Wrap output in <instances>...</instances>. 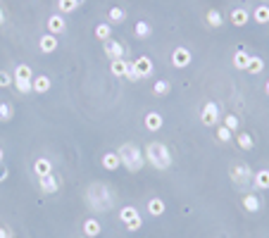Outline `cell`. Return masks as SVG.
<instances>
[{
    "instance_id": "obj_19",
    "label": "cell",
    "mask_w": 269,
    "mask_h": 238,
    "mask_svg": "<svg viewBox=\"0 0 269 238\" xmlns=\"http://www.w3.org/2000/svg\"><path fill=\"white\" fill-rule=\"evenodd\" d=\"M50 86H53L50 76L38 74L36 79H33V91H36V93H48V91H50Z\"/></svg>"
},
{
    "instance_id": "obj_47",
    "label": "cell",
    "mask_w": 269,
    "mask_h": 238,
    "mask_svg": "<svg viewBox=\"0 0 269 238\" xmlns=\"http://www.w3.org/2000/svg\"><path fill=\"white\" fill-rule=\"evenodd\" d=\"M84 238H86V236H84Z\"/></svg>"
},
{
    "instance_id": "obj_40",
    "label": "cell",
    "mask_w": 269,
    "mask_h": 238,
    "mask_svg": "<svg viewBox=\"0 0 269 238\" xmlns=\"http://www.w3.org/2000/svg\"><path fill=\"white\" fill-rule=\"evenodd\" d=\"M124 79H127V81H134V84H136V81H140V76L136 74V69H134V65H131V62H129V72H127V76H124Z\"/></svg>"
},
{
    "instance_id": "obj_45",
    "label": "cell",
    "mask_w": 269,
    "mask_h": 238,
    "mask_svg": "<svg viewBox=\"0 0 269 238\" xmlns=\"http://www.w3.org/2000/svg\"><path fill=\"white\" fill-rule=\"evenodd\" d=\"M265 93H267V96H269V81H267V84H265Z\"/></svg>"
},
{
    "instance_id": "obj_5",
    "label": "cell",
    "mask_w": 269,
    "mask_h": 238,
    "mask_svg": "<svg viewBox=\"0 0 269 238\" xmlns=\"http://www.w3.org/2000/svg\"><path fill=\"white\" fill-rule=\"evenodd\" d=\"M200 121H203L205 126H215L217 121H219V108H217V103H205L203 110H200Z\"/></svg>"
},
{
    "instance_id": "obj_27",
    "label": "cell",
    "mask_w": 269,
    "mask_h": 238,
    "mask_svg": "<svg viewBox=\"0 0 269 238\" xmlns=\"http://www.w3.org/2000/svg\"><path fill=\"white\" fill-rule=\"evenodd\" d=\"M134 33H136V38H148L152 33V26L148 22H136L134 24Z\"/></svg>"
},
{
    "instance_id": "obj_23",
    "label": "cell",
    "mask_w": 269,
    "mask_h": 238,
    "mask_svg": "<svg viewBox=\"0 0 269 238\" xmlns=\"http://www.w3.org/2000/svg\"><path fill=\"white\" fill-rule=\"evenodd\" d=\"M236 143L241 150H253V145H255V141H253V136L248 133V131H241L236 136Z\"/></svg>"
},
{
    "instance_id": "obj_32",
    "label": "cell",
    "mask_w": 269,
    "mask_h": 238,
    "mask_svg": "<svg viewBox=\"0 0 269 238\" xmlns=\"http://www.w3.org/2000/svg\"><path fill=\"white\" fill-rule=\"evenodd\" d=\"M134 217H138V210H136L134 205H124L122 210H119V219H122L124 224H127V222H131Z\"/></svg>"
},
{
    "instance_id": "obj_46",
    "label": "cell",
    "mask_w": 269,
    "mask_h": 238,
    "mask_svg": "<svg viewBox=\"0 0 269 238\" xmlns=\"http://www.w3.org/2000/svg\"><path fill=\"white\" fill-rule=\"evenodd\" d=\"M76 2H79V5H81V2H84V0H76Z\"/></svg>"
},
{
    "instance_id": "obj_10",
    "label": "cell",
    "mask_w": 269,
    "mask_h": 238,
    "mask_svg": "<svg viewBox=\"0 0 269 238\" xmlns=\"http://www.w3.org/2000/svg\"><path fill=\"white\" fill-rule=\"evenodd\" d=\"M38 186H41V191H43L45 195L57 193V191H60V179H57L55 174H48V176H41V179H38Z\"/></svg>"
},
{
    "instance_id": "obj_21",
    "label": "cell",
    "mask_w": 269,
    "mask_h": 238,
    "mask_svg": "<svg viewBox=\"0 0 269 238\" xmlns=\"http://www.w3.org/2000/svg\"><path fill=\"white\" fill-rule=\"evenodd\" d=\"M205 19H207V24L212 26V29H219V26H224V14L219 10H210L207 14H205Z\"/></svg>"
},
{
    "instance_id": "obj_18",
    "label": "cell",
    "mask_w": 269,
    "mask_h": 238,
    "mask_svg": "<svg viewBox=\"0 0 269 238\" xmlns=\"http://www.w3.org/2000/svg\"><path fill=\"white\" fill-rule=\"evenodd\" d=\"M100 231L103 229H100V222H98L96 217H88L86 222H84V234H86V238H96Z\"/></svg>"
},
{
    "instance_id": "obj_42",
    "label": "cell",
    "mask_w": 269,
    "mask_h": 238,
    "mask_svg": "<svg viewBox=\"0 0 269 238\" xmlns=\"http://www.w3.org/2000/svg\"><path fill=\"white\" fill-rule=\"evenodd\" d=\"M0 238H10V234H7V229L0 227Z\"/></svg>"
},
{
    "instance_id": "obj_39",
    "label": "cell",
    "mask_w": 269,
    "mask_h": 238,
    "mask_svg": "<svg viewBox=\"0 0 269 238\" xmlns=\"http://www.w3.org/2000/svg\"><path fill=\"white\" fill-rule=\"evenodd\" d=\"M14 84V79H12L7 72H0V88H7V86H12Z\"/></svg>"
},
{
    "instance_id": "obj_12",
    "label": "cell",
    "mask_w": 269,
    "mask_h": 238,
    "mask_svg": "<svg viewBox=\"0 0 269 238\" xmlns=\"http://www.w3.org/2000/svg\"><path fill=\"white\" fill-rule=\"evenodd\" d=\"M100 164H103V169H108V172H117L119 167H122V160H119L117 152H105L103 160H100Z\"/></svg>"
},
{
    "instance_id": "obj_29",
    "label": "cell",
    "mask_w": 269,
    "mask_h": 238,
    "mask_svg": "<svg viewBox=\"0 0 269 238\" xmlns=\"http://www.w3.org/2000/svg\"><path fill=\"white\" fill-rule=\"evenodd\" d=\"M253 19L258 24H269V7L267 5H260V7H255V12H253Z\"/></svg>"
},
{
    "instance_id": "obj_38",
    "label": "cell",
    "mask_w": 269,
    "mask_h": 238,
    "mask_svg": "<svg viewBox=\"0 0 269 238\" xmlns=\"http://www.w3.org/2000/svg\"><path fill=\"white\" fill-rule=\"evenodd\" d=\"M124 227H127V231H131V234H134V231H138V229L143 227V219H140V215H138V217H134L131 222H127Z\"/></svg>"
},
{
    "instance_id": "obj_25",
    "label": "cell",
    "mask_w": 269,
    "mask_h": 238,
    "mask_svg": "<svg viewBox=\"0 0 269 238\" xmlns=\"http://www.w3.org/2000/svg\"><path fill=\"white\" fill-rule=\"evenodd\" d=\"M96 38L98 41H110L112 38V24H98L96 26Z\"/></svg>"
},
{
    "instance_id": "obj_11",
    "label": "cell",
    "mask_w": 269,
    "mask_h": 238,
    "mask_svg": "<svg viewBox=\"0 0 269 238\" xmlns=\"http://www.w3.org/2000/svg\"><path fill=\"white\" fill-rule=\"evenodd\" d=\"M38 48H41V53L50 55L57 50V36H53V33H43L41 38H38Z\"/></svg>"
},
{
    "instance_id": "obj_28",
    "label": "cell",
    "mask_w": 269,
    "mask_h": 238,
    "mask_svg": "<svg viewBox=\"0 0 269 238\" xmlns=\"http://www.w3.org/2000/svg\"><path fill=\"white\" fill-rule=\"evenodd\" d=\"M76 7H79L76 0H57V10H60V14H72V12H76Z\"/></svg>"
},
{
    "instance_id": "obj_9",
    "label": "cell",
    "mask_w": 269,
    "mask_h": 238,
    "mask_svg": "<svg viewBox=\"0 0 269 238\" xmlns=\"http://www.w3.org/2000/svg\"><path fill=\"white\" fill-rule=\"evenodd\" d=\"M103 48H105V55H108L110 60H122V57H124V53H127V48L119 43V41H112V38H110V41H105V43H103Z\"/></svg>"
},
{
    "instance_id": "obj_15",
    "label": "cell",
    "mask_w": 269,
    "mask_h": 238,
    "mask_svg": "<svg viewBox=\"0 0 269 238\" xmlns=\"http://www.w3.org/2000/svg\"><path fill=\"white\" fill-rule=\"evenodd\" d=\"M243 207H246L248 212H253V215H255V212L262 210V200H260L255 193H246V195H243Z\"/></svg>"
},
{
    "instance_id": "obj_13",
    "label": "cell",
    "mask_w": 269,
    "mask_h": 238,
    "mask_svg": "<svg viewBox=\"0 0 269 238\" xmlns=\"http://www.w3.org/2000/svg\"><path fill=\"white\" fill-rule=\"evenodd\" d=\"M33 174L41 179V176H48V174H53V162L48 160V157H38L36 162H33Z\"/></svg>"
},
{
    "instance_id": "obj_17",
    "label": "cell",
    "mask_w": 269,
    "mask_h": 238,
    "mask_svg": "<svg viewBox=\"0 0 269 238\" xmlns=\"http://www.w3.org/2000/svg\"><path fill=\"white\" fill-rule=\"evenodd\" d=\"M253 184L258 191H269V169H260L258 174H253Z\"/></svg>"
},
{
    "instance_id": "obj_34",
    "label": "cell",
    "mask_w": 269,
    "mask_h": 238,
    "mask_svg": "<svg viewBox=\"0 0 269 238\" xmlns=\"http://www.w3.org/2000/svg\"><path fill=\"white\" fill-rule=\"evenodd\" d=\"M217 141L219 143H231L234 141V131L226 129V126H219V129H217Z\"/></svg>"
},
{
    "instance_id": "obj_41",
    "label": "cell",
    "mask_w": 269,
    "mask_h": 238,
    "mask_svg": "<svg viewBox=\"0 0 269 238\" xmlns=\"http://www.w3.org/2000/svg\"><path fill=\"white\" fill-rule=\"evenodd\" d=\"M5 179H7V169H5V167H2V164H0V184H2V181H5Z\"/></svg>"
},
{
    "instance_id": "obj_33",
    "label": "cell",
    "mask_w": 269,
    "mask_h": 238,
    "mask_svg": "<svg viewBox=\"0 0 269 238\" xmlns=\"http://www.w3.org/2000/svg\"><path fill=\"white\" fill-rule=\"evenodd\" d=\"M14 117V108L10 103H0V121H12Z\"/></svg>"
},
{
    "instance_id": "obj_35",
    "label": "cell",
    "mask_w": 269,
    "mask_h": 238,
    "mask_svg": "<svg viewBox=\"0 0 269 238\" xmlns=\"http://www.w3.org/2000/svg\"><path fill=\"white\" fill-rule=\"evenodd\" d=\"M169 88H172V84H169V81H155L152 93H155V96H167V93H169Z\"/></svg>"
},
{
    "instance_id": "obj_4",
    "label": "cell",
    "mask_w": 269,
    "mask_h": 238,
    "mask_svg": "<svg viewBox=\"0 0 269 238\" xmlns=\"http://www.w3.org/2000/svg\"><path fill=\"white\" fill-rule=\"evenodd\" d=\"M229 176H231V181H234L238 188H243V186H248V181H253V169H250L248 164L238 162V164H234V167H231Z\"/></svg>"
},
{
    "instance_id": "obj_20",
    "label": "cell",
    "mask_w": 269,
    "mask_h": 238,
    "mask_svg": "<svg viewBox=\"0 0 269 238\" xmlns=\"http://www.w3.org/2000/svg\"><path fill=\"white\" fill-rule=\"evenodd\" d=\"M14 81H33V72L29 65H17L14 69V76H12Z\"/></svg>"
},
{
    "instance_id": "obj_37",
    "label": "cell",
    "mask_w": 269,
    "mask_h": 238,
    "mask_svg": "<svg viewBox=\"0 0 269 238\" xmlns=\"http://www.w3.org/2000/svg\"><path fill=\"white\" fill-rule=\"evenodd\" d=\"M238 124H241V119H238L236 115H226V117H224V126H226V129L236 131V129H238Z\"/></svg>"
},
{
    "instance_id": "obj_1",
    "label": "cell",
    "mask_w": 269,
    "mask_h": 238,
    "mask_svg": "<svg viewBox=\"0 0 269 238\" xmlns=\"http://www.w3.org/2000/svg\"><path fill=\"white\" fill-rule=\"evenodd\" d=\"M86 203L96 215H103V212H108V210L115 207V203H117V193L112 191V186L103 184V181H96V184L88 186Z\"/></svg>"
},
{
    "instance_id": "obj_44",
    "label": "cell",
    "mask_w": 269,
    "mask_h": 238,
    "mask_svg": "<svg viewBox=\"0 0 269 238\" xmlns=\"http://www.w3.org/2000/svg\"><path fill=\"white\" fill-rule=\"evenodd\" d=\"M2 157H5V152H2V148H0V164H2Z\"/></svg>"
},
{
    "instance_id": "obj_3",
    "label": "cell",
    "mask_w": 269,
    "mask_h": 238,
    "mask_svg": "<svg viewBox=\"0 0 269 238\" xmlns=\"http://www.w3.org/2000/svg\"><path fill=\"white\" fill-rule=\"evenodd\" d=\"M119 160H122V164L127 167V172H140V167H143V162H145V155L138 150V145H134V143H124L122 148L117 150Z\"/></svg>"
},
{
    "instance_id": "obj_6",
    "label": "cell",
    "mask_w": 269,
    "mask_h": 238,
    "mask_svg": "<svg viewBox=\"0 0 269 238\" xmlns=\"http://www.w3.org/2000/svg\"><path fill=\"white\" fill-rule=\"evenodd\" d=\"M134 65V69H136V74L140 76V79H148V76H152V72H155V65H152V60L148 57V55H140L136 62H131Z\"/></svg>"
},
{
    "instance_id": "obj_16",
    "label": "cell",
    "mask_w": 269,
    "mask_h": 238,
    "mask_svg": "<svg viewBox=\"0 0 269 238\" xmlns=\"http://www.w3.org/2000/svg\"><path fill=\"white\" fill-rule=\"evenodd\" d=\"M162 124H164V119H162L160 112H148L145 115V129L148 131H160Z\"/></svg>"
},
{
    "instance_id": "obj_24",
    "label": "cell",
    "mask_w": 269,
    "mask_h": 238,
    "mask_svg": "<svg viewBox=\"0 0 269 238\" xmlns=\"http://www.w3.org/2000/svg\"><path fill=\"white\" fill-rule=\"evenodd\" d=\"M148 212H150L152 217H162L164 215V200H162V198H152V200H148Z\"/></svg>"
},
{
    "instance_id": "obj_22",
    "label": "cell",
    "mask_w": 269,
    "mask_h": 238,
    "mask_svg": "<svg viewBox=\"0 0 269 238\" xmlns=\"http://www.w3.org/2000/svg\"><path fill=\"white\" fill-rule=\"evenodd\" d=\"M110 72L115 76H127V72H129V62L122 57V60H112V65H110Z\"/></svg>"
},
{
    "instance_id": "obj_7",
    "label": "cell",
    "mask_w": 269,
    "mask_h": 238,
    "mask_svg": "<svg viewBox=\"0 0 269 238\" xmlns=\"http://www.w3.org/2000/svg\"><path fill=\"white\" fill-rule=\"evenodd\" d=\"M172 65L176 67V69H183V67H188V65H191V50H188V48H183V45L174 48V53H172Z\"/></svg>"
},
{
    "instance_id": "obj_8",
    "label": "cell",
    "mask_w": 269,
    "mask_h": 238,
    "mask_svg": "<svg viewBox=\"0 0 269 238\" xmlns=\"http://www.w3.org/2000/svg\"><path fill=\"white\" fill-rule=\"evenodd\" d=\"M45 26H48V33H53V36H60V33L67 31V22L62 14H50Z\"/></svg>"
},
{
    "instance_id": "obj_2",
    "label": "cell",
    "mask_w": 269,
    "mask_h": 238,
    "mask_svg": "<svg viewBox=\"0 0 269 238\" xmlns=\"http://www.w3.org/2000/svg\"><path fill=\"white\" fill-rule=\"evenodd\" d=\"M145 160L155 167V169H160V172H164V169H169L172 167V152H169V148L164 145V143H148L145 145Z\"/></svg>"
},
{
    "instance_id": "obj_14",
    "label": "cell",
    "mask_w": 269,
    "mask_h": 238,
    "mask_svg": "<svg viewBox=\"0 0 269 238\" xmlns=\"http://www.w3.org/2000/svg\"><path fill=\"white\" fill-rule=\"evenodd\" d=\"M229 19H231V24H234V26H246L248 19H250V14H248L246 7H236V10H231Z\"/></svg>"
},
{
    "instance_id": "obj_30",
    "label": "cell",
    "mask_w": 269,
    "mask_h": 238,
    "mask_svg": "<svg viewBox=\"0 0 269 238\" xmlns=\"http://www.w3.org/2000/svg\"><path fill=\"white\" fill-rule=\"evenodd\" d=\"M108 17H110V22H112V24H122L124 19H127V12L122 10L119 5H115V7H110Z\"/></svg>"
},
{
    "instance_id": "obj_36",
    "label": "cell",
    "mask_w": 269,
    "mask_h": 238,
    "mask_svg": "<svg viewBox=\"0 0 269 238\" xmlns=\"http://www.w3.org/2000/svg\"><path fill=\"white\" fill-rule=\"evenodd\" d=\"M14 88H17V93H31L33 91V81H14Z\"/></svg>"
},
{
    "instance_id": "obj_43",
    "label": "cell",
    "mask_w": 269,
    "mask_h": 238,
    "mask_svg": "<svg viewBox=\"0 0 269 238\" xmlns=\"http://www.w3.org/2000/svg\"><path fill=\"white\" fill-rule=\"evenodd\" d=\"M5 24V12H2V7H0V26Z\"/></svg>"
},
{
    "instance_id": "obj_31",
    "label": "cell",
    "mask_w": 269,
    "mask_h": 238,
    "mask_svg": "<svg viewBox=\"0 0 269 238\" xmlns=\"http://www.w3.org/2000/svg\"><path fill=\"white\" fill-rule=\"evenodd\" d=\"M248 62H250V55L246 50H236V55H234V67L236 69H248Z\"/></svg>"
},
{
    "instance_id": "obj_26",
    "label": "cell",
    "mask_w": 269,
    "mask_h": 238,
    "mask_svg": "<svg viewBox=\"0 0 269 238\" xmlns=\"http://www.w3.org/2000/svg\"><path fill=\"white\" fill-rule=\"evenodd\" d=\"M262 69H265V60H262V57H258V55H250V62H248L246 72H250V74H260Z\"/></svg>"
}]
</instances>
